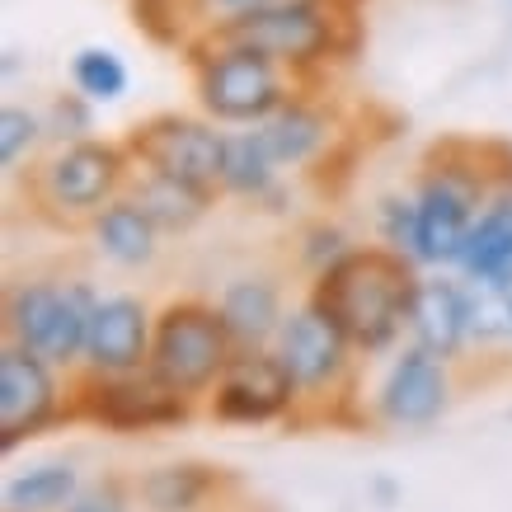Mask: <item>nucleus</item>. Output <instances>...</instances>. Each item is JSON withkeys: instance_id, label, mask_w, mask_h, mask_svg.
Instances as JSON below:
<instances>
[{"instance_id": "obj_1", "label": "nucleus", "mask_w": 512, "mask_h": 512, "mask_svg": "<svg viewBox=\"0 0 512 512\" xmlns=\"http://www.w3.org/2000/svg\"><path fill=\"white\" fill-rule=\"evenodd\" d=\"M193 47H254L278 66L348 62L362 47L357 0H287V5H249L207 29Z\"/></svg>"}, {"instance_id": "obj_2", "label": "nucleus", "mask_w": 512, "mask_h": 512, "mask_svg": "<svg viewBox=\"0 0 512 512\" xmlns=\"http://www.w3.org/2000/svg\"><path fill=\"white\" fill-rule=\"evenodd\" d=\"M419 278L395 249H348L315 282V306L357 343V348H386L409 320Z\"/></svg>"}, {"instance_id": "obj_3", "label": "nucleus", "mask_w": 512, "mask_h": 512, "mask_svg": "<svg viewBox=\"0 0 512 512\" xmlns=\"http://www.w3.org/2000/svg\"><path fill=\"white\" fill-rule=\"evenodd\" d=\"M202 109L221 123H264L287 104V85L273 57L254 47H188Z\"/></svg>"}, {"instance_id": "obj_4", "label": "nucleus", "mask_w": 512, "mask_h": 512, "mask_svg": "<svg viewBox=\"0 0 512 512\" xmlns=\"http://www.w3.org/2000/svg\"><path fill=\"white\" fill-rule=\"evenodd\" d=\"M235 348L240 343L221 320V306L212 311L202 301H174L156 325L151 362L170 386H179L184 395H198V390L221 381V372L235 362Z\"/></svg>"}, {"instance_id": "obj_5", "label": "nucleus", "mask_w": 512, "mask_h": 512, "mask_svg": "<svg viewBox=\"0 0 512 512\" xmlns=\"http://www.w3.org/2000/svg\"><path fill=\"white\" fill-rule=\"evenodd\" d=\"M127 156L141 160L146 170L170 174V179H184V184L198 188H221V165H226V137L212 132L198 118H184V113H151L141 118L132 132H127Z\"/></svg>"}, {"instance_id": "obj_6", "label": "nucleus", "mask_w": 512, "mask_h": 512, "mask_svg": "<svg viewBox=\"0 0 512 512\" xmlns=\"http://www.w3.org/2000/svg\"><path fill=\"white\" fill-rule=\"evenodd\" d=\"M76 414L104 423L113 433H156V428H174V423L188 419V395L170 386L156 367H151V376L109 372L90 376L80 386Z\"/></svg>"}, {"instance_id": "obj_7", "label": "nucleus", "mask_w": 512, "mask_h": 512, "mask_svg": "<svg viewBox=\"0 0 512 512\" xmlns=\"http://www.w3.org/2000/svg\"><path fill=\"white\" fill-rule=\"evenodd\" d=\"M90 287H52V282H33L15 296L10 306V325L19 343L33 348L47 362H71V357L90 343V315H94Z\"/></svg>"}, {"instance_id": "obj_8", "label": "nucleus", "mask_w": 512, "mask_h": 512, "mask_svg": "<svg viewBox=\"0 0 512 512\" xmlns=\"http://www.w3.org/2000/svg\"><path fill=\"white\" fill-rule=\"evenodd\" d=\"M127 146H109V141H71L66 151L43 165V193L57 207L71 212H90L118 193V184L127 179Z\"/></svg>"}, {"instance_id": "obj_9", "label": "nucleus", "mask_w": 512, "mask_h": 512, "mask_svg": "<svg viewBox=\"0 0 512 512\" xmlns=\"http://www.w3.org/2000/svg\"><path fill=\"white\" fill-rule=\"evenodd\" d=\"M57 414V381L47 372V357L24 343L0 353V451H15L24 437L47 428Z\"/></svg>"}, {"instance_id": "obj_10", "label": "nucleus", "mask_w": 512, "mask_h": 512, "mask_svg": "<svg viewBox=\"0 0 512 512\" xmlns=\"http://www.w3.org/2000/svg\"><path fill=\"white\" fill-rule=\"evenodd\" d=\"M296 381L282 357L268 353H235V362L221 372L217 395H212V414L221 423H268L292 404Z\"/></svg>"}, {"instance_id": "obj_11", "label": "nucleus", "mask_w": 512, "mask_h": 512, "mask_svg": "<svg viewBox=\"0 0 512 512\" xmlns=\"http://www.w3.org/2000/svg\"><path fill=\"white\" fill-rule=\"evenodd\" d=\"M475 193L466 184H456L447 174L423 170L419 188V235H414V254L428 264H461L475 226Z\"/></svg>"}, {"instance_id": "obj_12", "label": "nucleus", "mask_w": 512, "mask_h": 512, "mask_svg": "<svg viewBox=\"0 0 512 512\" xmlns=\"http://www.w3.org/2000/svg\"><path fill=\"white\" fill-rule=\"evenodd\" d=\"M348 343L353 339L311 301L306 311H296L292 320L282 325L278 357L287 362V372H292V381L301 390H320V386H329L334 376H343V367H348Z\"/></svg>"}, {"instance_id": "obj_13", "label": "nucleus", "mask_w": 512, "mask_h": 512, "mask_svg": "<svg viewBox=\"0 0 512 512\" xmlns=\"http://www.w3.org/2000/svg\"><path fill=\"white\" fill-rule=\"evenodd\" d=\"M447 409V372H442V357L428 348L404 353L390 367L386 386H381V414L400 428H428Z\"/></svg>"}, {"instance_id": "obj_14", "label": "nucleus", "mask_w": 512, "mask_h": 512, "mask_svg": "<svg viewBox=\"0 0 512 512\" xmlns=\"http://www.w3.org/2000/svg\"><path fill=\"white\" fill-rule=\"evenodd\" d=\"M428 174H447L456 184H466L475 198L494 193V198H512V141L503 137H447L433 141L423 156Z\"/></svg>"}, {"instance_id": "obj_15", "label": "nucleus", "mask_w": 512, "mask_h": 512, "mask_svg": "<svg viewBox=\"0 0 512 512\" xmlns=\"http://www.w3.org/2000/svg\"><path fill=\"white\" fill-rule=\"evenodd\" d=\"M146 348H151V315L137 296H113L94 306L85 353L99 372H137Z\"/></svg>"}, {"instance_id": "obj_16", "label": "nucleus", "mask_w": 512, "mask_h": 512, "mask_svg": "<svg viewBox=\"0 0 512 512\" xmlns=\"http://www.w3.org/2000/svg\"><path fill=\"white\" fill-rule=\"evenodd\" d=\"M470 301L456 282H419L414 306H409V329L419 334V343L437 357H451L470 334Z\"/></svg>"}, {"instance_id": "obj_17", "label": "nucleus", "mask_w": 512, "mask_h": 512, "mask_svg": "<svg viewBox=\"0 0 512 512\" xmlns=\"http://www.w3.org/2000/svg\"><path fill=\"white\" fill-rule=\"evenodd\" d=\"M461 268H466L475 282L494 287V292L512 287V198H498L494 207L470 226Z\"/></svg>"}, {"instance_id": "obj_18", "label": "nucleus", "mask_w": 512, "mask_h": 512, "mask_svg": "<svg viewBox=\"0 0 512 512\" xmlns=\"http://www.w3.org/2000/svg\"><path fill=\"white\" fill-rule=\"evenodd\" d=\"M259 137H264L268 156L278 165H311L329 141V118L311 104H282L273 118L259 123Z\"/></svg>"}, {"instance_id": "obj_19", "label": "nucleus", "mask_w": 512, "mask_h": 512, "mask_svg": "<svg viewBox=\"0 0 512 512\" xmlns=\"http://www.w3.org/2000/svg\"><path fill=\"white\" fill-rule=\"evenodd\" d=\"M156 221L151 212L141 207L137 198H123V202H109L99 221H94V235H99V245L109 254L113 264H127V268H141L156 259Z\"/></svg>"}, {"instance_id": "obj_20", "label": "nucleus", "mask_w": 512, "mask_h": 512, "mask_svg": "<svg viewBox=\"0 0 512 512\" xmlns=\"http://www.w3.org/2000/svg\"><path fill=\"white\" fill-rule=\"evenodd\" d=\"M221 320L235 334L240 348H259V343L278 329L282 306H278V287L268 278H240L226 287L221 296Z\"/></svg>"}, {"instance_id": "obj_21", "label": "nucleus", "mask_w": 512, "mask_h": 512, "mask_svg": "<svg viewBox=\"0 0 512 512\" xmlns=\"http://www.w3.org/2000/svg\"><path fill=\"white\" fill-rule=\"evenodd\" d=\"M137 202L151 212V221H156L160 231H188L207 212L212 188H198V184H184V179H170V174L146 170L137 184Z\"/></svg>"}, {"instance_id": "obj_22", "label": "nucleus", "mask_w": 512, "mask_h": 512, "mask_svg": "<svg viewBox=\"0 0 512 512\" xmlns=\"http://www.w3.org/2000/svg\"><path fill=\"white\" fill-rule=\"evenodd\" d=\"M76 470L66 461H52V466H38L29 475L5 484V512H52V508H71L76 503Z\"/></svg>"}, {"instance_id": "obj_23", "label": "nucleus", "mask_w": 512, "mask_h": 512, "mask_svg": "<svg viewBox=\"0 0 512 512\" xmlns=\"http://www.w3.org/2000/svg\"><path fill=\"white\" fill-rule=\"evenodd\" d=\"M273 165H278V160L268 156L259 127L245 132V137H226L221 188H226V193H240V198H264L268 188H273Z\"/></svg>"}, {"instance_id": "obj_24", "label": "nucleus", "mask_w": 512, "mask_h": 512, "mask_svg": "<svg viewBox=\"0 0 512 512\" xmlns=\"http://www.w3.org/2000/svg\"><path fill=\"white\" fill-rule=\"evenodd\" d=\"M217 484H221V470L212 466H165L141 484V498L156 512H193Z\"/></svg>"}, {"instance_id": "obj_25", "label": "nucleus", "mask_w": 512, "mask_h": 512, "mask_svg": "<svg viewBox=\"0 0 512 512\" xmlns=\"http://www.w3.org/2000/svg\"><path fill=\"white\" fill-rule=\"evenodd\" d=\"M71 80H76V90L90 104H109V99H123L127 94V66L109 47H80L76 57H71Z\"/></svg>"}, {"instance_id": "obj_26", "label": "nucleus", "mask_w": 512, "mask_h": 512, "mask_svg": "<svg viewBox=\"0 0 512 512\" xmlns=\"http://www.w3.org/2000/svg\"><path fill=\"white\" fill-rule=\"evenodd\" d=\"M38 137H43V123H38L29 109H15V104H10V109L0 113V165L15 170L19 156H24Z\"/></svg>"}, {"instance_id": "obj_27", "label": "nucleus", "mask_w": 512, "mask_h": 512, "mask_svg": "<svg viewBox=\"0 0 512 512\" xmlns=\"http://www.w3.org/2000/svg\"><path fill=\"white\" fill-rule=\"evenodd\" d=\"M132 15H137V29L160 47H174L179 43V24H184V10L179 0H132Z\"/></svg>"}, {"instance_id": "obj_28", "label": "nucleus", "mask_w": 512, "mask_h": 512, "mask_svg": "<svg viewBox=\"0 0 512 512\" xmlns=\"http://www.w3.org/2000/svg\"><path fill=\"white\" fill-rule=\"evenodd\" d=\"M80 99H85V94H66V99L52 104V118H47V132H52V137L80 141V132H90V109H85Z\"/></svg>"}, {"instance_id": "obj_29", "label": "nucleus", "mask_w": 512, "mask_h": 512, "mask_svg": "<svg viewBox=\"0 0 512 512\" xmlns=\"http://www.w3.org/2000/svg\"><path fill=\"white\" fill-rule=\"evenodd\" d=\"M66 512H123V498L118 489H94V494H80Z\"/></svg>"}, {"instance_id": "obj_30", "label": "nucleus", "mask_w": 512, "mask_h": 512, "mask_svg": "<svg viewBox=\"0 0 512 512\" xmlns=\"http://www.w3.org/2000/svg\"><path fill=\"white\" fill-rule=\"evenodd\" d=\"M212 5H221V10H249L254 0H212Z\"/></svg>"}, {"instance_id": "obj_31", "label": "nucleus", "mask_w": 512, "mask_h": 512, "mask_svg": "<svg viewBox=\"0 0 512 512\" xmlns=\"http://www.w3.org/2000/svg\"><path fill=\"white\" fill-rule=\"evenodd\" d=\"M508 315H512V301H508Z\"/></svg>"}]
</instances>
